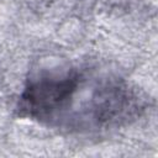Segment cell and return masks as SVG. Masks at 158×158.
Instances as JSON below:
<instances>
[{
  "label": "cell",
  "mask_w": 158,
  "mask_h": 158,
  "mask_svg": "<svg viewBox=\"0 0 158 158\" xmlns=\"http://www.w3.org/2000/svg\"><path fill=\"white\" fill-rule=\"evenodd\" d=\"M132 106L123 81L89 68L42 73L26 86L20 107L48 126L91 131L122 120Z\"/></svg>",
  "instance_id": "1"
}]
</instances>
